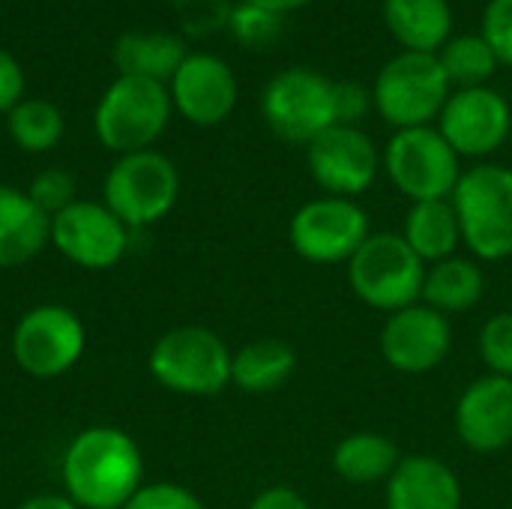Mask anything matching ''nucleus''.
<instances>
[{"mask_svg":"<svg viewBox=\"0 0 512 509\" xmlns=\"http://www.w3.org/2000/svg\"><path fill=\"white\" fill-rule=\"evenodd\" d=\"M60 480L78 509H123L144 486V453L129 432L90 426L69 441Z\"/></svg>","mask_w":512,"mask_h":509,"instance_id":"obj_1","label":"nucleus"},{"mask_svg":"<svg viewBox=\"0 0 512 509\" xmlns=\"http://www.w3.org/2000/svg\"><path fill=\"white\" fill-rule=\"evenodd\" d=\"M234 351L207 327L186 324L162 333L147 357V369L159 387L177 396H219L231 384Z\"/></svg>","mask_w":512,"mask_h":509,"instance_id":"obj_2","label":"nucleus"},{"mask_svg":"<svg viewBox=\"0 0 512 509\" xmlns=\"http://www.w3.org/2000/svg\"><path fill=\"white\" fill-rule=\"evenodd\" d=\"M453 87L438 63V54L399 51L372 81V105L378 117L399 129L435 126Z\"/></svg>","mask_w":512,"mask_h":509,"instance_id":"obj_3","label":"nucleus"},{"mask_svg":"<svg viewBox=\"0 0 512 509\" xmlns=\"http://www.w3.org/2000/svg\"><path fill=\"white\" fill-rule=\"evenodd\" d=\"M174 114L168 84L135 78V75H117L96 111H93V129L105 150L126 156L138 150H153L159 135L168 129Z\"/></svg>","mask_w":512,"mask_h":509,"instance_id":"obj_4","label":"nucleus"},{"mask_svg":"<svg viewBox=\"0 0 512 509\" xmlns=\"http://www.w3.org/2000/svg\"><path fill=\"white\" fill-rule=\"evenodd\" d=\"M462 243L477 261H507L512 255V168L480 162L468 168L453 192Z\"/></svg>","mask_w":512,"mask_h":509,"instance_id":"obj_5","label":"nucleus"},{"mask_svg":"<svg viewBox=\"0 0 512 509\" xmlns=\"http://www.w3.org/2000/svg\"><path fill=\"white\" fill-rule=\"evenodd\" d=\"M426 264L405 243L402 234L372 231L369 240L348 261V282L360 303L393 315L423 300Z\"/></svg>","mask_w":512,"mask_h":509,"instance_id":"obj_6","label":"nucleus"},{"mask_svg":"<svg viewBox=\"0 0 512 509\" xmlns=\"http://www.w3.org/2000/svg\"><path fill=\"white\" fill-rule=\"evenodd\" d=\"M381 165L390 183L411 201L453 198L462 180V156L450 147L438 126L399 129L381 150Z\"/></svg>","mask_w":512,"mask_h":509,"instance_id":"obj_7","label":"nucleus"},{"mask_svg":"<svg viewBox=\"0 0 512 509\" xmlns=\"http://www.w3.org/2000/svg\"><path fill=\"white\" fill-rule=\"evenodd\" d=\"M102 204L129 228H150L162 222L180 198L177 165L159 150H138L117 156L105 174Z\"/></svg>","mask_w":512,"mask_h":509,"instance_id":"obj_8","label":"nucleus"},{"mask_svg":"<svg viewBox=\"0 0 512 509\" xmlns=\"http://www.w3.org/2000/svg\"><path fill=\"white\" fill-rule=\"evenodd\" d=\"M261 117L285 144L309 147L336 126V81L306 66L282 69L261 93Z\"/></svg>","mask_w":512,"mask_h":509,"instance_id":"obj_9","label":"nucleus"},{"mask_svg":"<svg viewBox=\"0 0 512 509\" xmlns=\"http://www.w3.org/2000/svg\"><path fill=\"white\" fill-rule=\"evenodd\" d=\"M15 366L30 378H60L78 366L87 348V330L78 312L60 303L27 309L9 339Z\"/></svg>","mask_w":512,"mask_h":509,"instance_id":"obj_10","label":"nucleus"},{"mask_svg":"<svg viewBox=\"0 0 512 509\" xmlns=\"http://www.w3.org/2000/svg\"><path fill=\"white\" fill-rule=\"evenodd\" d=\"M372 219L354 198L321 195L297 207L288 222L291 249L309 264H348L369 240Z\"/></svg>","mask_w":512,"mask_h":509,"instance_id":"obj_11","label":"nucleus"},{"mask_svg":"<svg viewBox=\"0 0 512 509\" xmlns=\"http://www.w3.org/2000/svg\"><path fill=\"white\" fill-rule=\"evenodd\" d=\"M306 165L315 186L336 198L369 192L384 171L378 144L360 126H330L306 147Z\"/></svg>","mask_w":512,"mask_h":509,"instance_id":"obj_12","label":"nucleus"},{"mask_svg":"<svg viewBox=\"0 0 512 509\" xmlns=\"http://www.w3.org/2000/svg\"><path fill=\"white\" fill-rule=\"evenodd\" d=\"M441 135L462 159H486L498 153L512 132V108L495 87H462L453 90L441 117Z\"/></svg>","mask_w":512,"mask_h":509,"instance_id":"obj_13","label":"nucleus"},{"mask_svg":"<svg viewBox=\"0 0 512 509\" xmlns=\"http://www.w3.org/2000/svg\"><path fill=\"white\" fill-rule=\"evenodd\" d=\"M51 246L81 270H108L129 249V228L96 201H72L51 216Z\"/></svg>","mask_w":512,"mask_h":509,"instance_id":"obj_14","label":"nucleus"},{"mask_svg":"<svg viewBox=\"0 0 512 509\" xmlns=\"http://www.w3.org/2000/svg\"><path fill=\"white\" fill-rule=\"evenodd\" d=\"M378 348L384 363L399 375H429L450 357L453 324L426 303H414L387 315Z\"/></svg>","mask_w":512,"mask_h":509,"instance_id":"obj_15","label":"nucleus"},{"mask_svg":"<svg viewBox=\"0 0 512 509\" xmlns=\"http://www.w3.org/2000/svg\"><path fill=\"white\" fill-rule=\"evenodd\" d=\"M174 111L192 126H219L237 108V75L213 51H189L168 81Z\"/></svg>","mask_w":512,"mask_h":509,"instance_id":"obj_16","label":"nucleus"},{"mask_svg":"<svg viewBox=\"0 0 512 509\" xmlns=\"http://www.w3.org/2000/svg\"><path fill=\"white\" fill-rule=\"evenodd\" d=\"M456 438L477 456L512 447V378L483 375L465 387L453 411Z\"/></svg>","mask_w":512,"mask_h":509,"instance_id":"obj_17","label":"nucleus"},{"mask_svg":"<svg viewBox=\"0 0 512 509\" xmlns=\"http://www.w3.org/2000/svg\"><path fill=\"white\" fill-rule=\"evenodd\" d=\"M387 509H462L465 492L456 471L438 456H402L393 477L384 483Z\"/></svg>","mask_w":512,"mask_h":509,"instance_id":"obj_18","label":"nucleus"},{"mask_svg":"<svg viewBox=\"0 0 512 509\" xmlns=\"http://www.w3.org/2000/svg\"><path fill=\"white\" fill-rule=\"evenodd\" d=\"M51 243V216H45L27 189L0 183V270L30 264Z\"/></svg>","mask_w":512,"mask_h":509,"instance_id":"obj_19","label":"nucleus"},{"mask_svg":"<svg viewBox=\"0 0 512 509\" xmlns=\"http://www.w3.org/2000/svg\"><path fill=\"white\" fill-rule=\"evenodd\" d=\"M381 15L402 51L438 54L453 36L450 0H384Z\"/></svg>","mask_w":512,"mask_h":509,"instance_id":"obj_20","label":"nucleus"},{"mask_svg":"<svg viewBox=\"0 0 512 509\" xmlns=\"http://www.w3.org/2000/svg\"><path fill=\"white\" fill-rule=\"evenodd\" d=\"M297 372V351L291 342L276 336H261L234 351L231 384L252 396H267L282 390Z\"/></svg>","mask_w":512,"mask_h":509,"instance_id":"obj_21","label":"nucleus"},{"mask_svg":"<svg viewBox=\"0 0 512 509\" xmlns=\"http://www.w3.org/2000/svg\"><path fill=\"white\" fill-rule=\"evenodd\" d=\"M186 42L168 30H132L114 45V63L120 75L168 84L186 60Z\"/></svg>","mask_w":512,"mask_h":509,"instance_id":"obj_22","label":"nucleus"},{"mask_svg":"<svg viewBox=\"0 0 512 509\" xmlns=\"http://www.w3.org/2000/svg\"><path fill=\"white\" fill-rule=\"evenodd\" d=\"M486 294V273L477 258L453 255L438 264L426 267L423 279V300L441 315H462L471 312Z\"/></svg>","mask_w":512,"mask_h":509,"instance_id":"obj_23","label":"nucleus"},{"mask_svg":"<svg viewBox=\"0 0 512 509\" xmlns=\"http://www.w3.org/2000/svg\"><path fill=\"white\" fill-rule=\"evenodd\" d=\"M402 237L420 255L426 267L444 258H453L462 246V225H459L453 201L444 198V201L411 204L405 213Z\"/></svg>","mask_w":512,"mask_h":509,"instance_id":"obj_24","label":"nucleus"},{"mask_svg":"<svg viewBox=\"0 0 512 509\" xmlns=\"http://www.w3.org/2000/svg\"><path fill=\"white\" fill-rule=\"evenodd\" d=\"M333 471L351 486H378L393 477L402 453L393 438L381 432H354L333 450Z\"/></svg>","mask_w":512,"mask_h":509,"instance_id":"obj_25","label":"nucleus"},{"mask_svg":"<svg viewBox=\"0 0 512 509\" xmlns=\"http://www.w3.org/2000/svg\"><path fill=\"white\" fill-rule=\"evenodd\" d=\"M438 63L453 90L462 87H486L501 69L495 51L480 33H453L438 51Z\"/></svg>","mask_w":512,"mask_h":509,"instance_id":"obj_26","label":"nucleus"},{"mask_svg":"<svg viewBox=\"0 0 512 509\" xmlns=\"http://www.w3.org/2000/svg\"><path fill=\"white\" fill-rule=\"evenodd\" d=\"M6 129L15 147L24 153H48L63 138V114L48 99H21L6 114Z\"/></svg>","mask_w":512,"mask_h":509,"instance_id":"obj_27","label":"nucleus"},{"mask_svg":"<svg viewBox=\"0 0 512 509\" xmlns=\"http://www.w3.org/2000/svg\"><path fill=\"white\" fill-rule=\"evenodd\" d=\"M477 351L489 375L512 378V312H498L480 327Z\"/></svg>","mask_w":512,"mask_h":509,"instance_id":"obj_28","label":"nucleus"},{"mask_svg":"<svg viewBox=\"0 0 512 509\" xmlns=\"http://www.w3.org/2000/svg\"><path fill=\"white\" fill-rule=\"evenodd\" d=\"M240 45H249V48H258V45H270L279 30H282V15H273L261 6H252V3H237L231 6L228 12V24H225Z\"/></svg>","mask_w":512,"mask_h":509,"instance_id":"obj_29","label":"nucleus"},{"mask_svg":"<svg viewBox=\"0 0 512 509\" xmlns=\"http://www.w3.org/2000/svg\"><path fill=\"white\" fill-rule=\"evenodd\" d=\"M27 195L33 198V204L45 213V216H57L60 210H66L75 198V180L72 174H66L63 168H45L33 177Z\"/></svg>","mask_w":512,"mask_h":509,"instance_id":"obj_30","label":"nucleus"},{"mask_svg":"<svg viewBox=\"0 0 512 509\" xmlns=\"http://www.w3.org/2000/svg\"><path fill=\"white\" fill-rule=\"evenodd\" d=\"M480 36L489 42L501 66L512 69V0H489L480 21Z\"/></svg>","mask_w":512,"mask_h":509,"instance_id":"obj_31","label":"nucleus"},{"mask_svg":"<svg viewBox=\"0 0 512 509\" xmlns=\"http://www.w3.org/2000/svg\"><path fill=\"white\" fill-rule=\"evenodd\" d=\"M123 509H207L201 504V498L195 492H189L186 486L180 483H168V480H159V483H144L135 498L126 504Z\"/></svg>","mask_w":512,"mask_h":509,"instance_id":"obj_32","label":"nucleus"},{"mask_svg":"<svg viewBox=\"0 0 512 509\" xmlns=\"http://www.w3.org/2000/svg\"><path fill=\"white\" fill-rule=\"evenodd\" d=\"M375 111L372 105V87L360 81H336V123L342 126H360L366 114Z\"/></svg>","mask_w":512,"mask_h":509,"instance_id":"obj_33","label":"nucleus"},{"mask_svg":"<svg viewBox=\"0 0 512 509\" xmlns=\"http://www.w3.org/2000/svg\"><path fill=\"white\" fill-rule=\"evenodd\" d=\"M177 9L183 15L186 30H192V33L228 24V12H231L225 6V0H177Z\"/></svg>","mask_w":512,"mask_h":509,"instance_id":"obj_34","label":"nucleus"},{"mask_svg":"<svg viewBox=\"0 0 512 509\" xmlns=\"http://www.w3.org/2000/svg\"><path fill=\"white\" fill-rule=\"evenodd\" d=\"M21 93H24L21 63L6 48H0V114H9L24 99Z\"/></svg>","mask_w":512,"mask_h":509,"instance_id":"obj_35","label":"nucleus"},{"mask_svg":"<svg viewBox=\"0 0 512 509\" xmlns=\"http://www.w3.org/2000/svg\"><path fill=\"white\" fill-rule=\"evenodd\" d=\"M246 509H312V507H309V501H306L297 489H291V486H270V489L258 492V495L249 501V507Z\"/></svg>","mask_w":512,"mask_h":509,"instance_id":"obj_36","label":"nucleus"},{"mask_svg":"<svg viewBox=\"0 0 512 509\" xmlns=\"http://www.w3.org/2000/svg\"><path fill=\"white\" fill-rule=\"evenodd\" d=\"M15 509H78L66 495H33Z\"/></svg>","mask_w":512,"mask_h":509,"instance_id":"obj_37","label":"nucleus"},{"mask_svg":"<svg viewBox=\"0 0 512 509\" xmlns=\"http://www.w3.org/2000/svg\"><path fill=\"white\" fill-rule=\"evenodd\" d=\"M243 3H252V6H261L273 15H288V12H297L303 9L309 0H243Z\"/></svg>","mask_w":512,"mask_h":509,"instance_id":"obj_38","label":"nucleus"}]
</instances>
